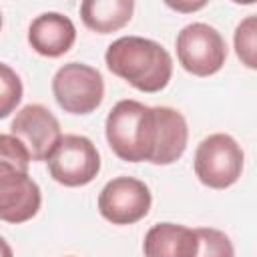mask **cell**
<instances>
[{"label": "cell", "mask_w": 257, "mask_h": 257, "mask_svg": "<svg viewBox=\"0 0 257 257\" xmlns=\"http://www.w3.org/2000/svg\"><path fill=\"white\" fill-rule=\"evenodd\" d=\"M197 233L177 223L153 225L143 243L145 257H195L197 255Z\"/></svg>", "instance_id": "8fae6325"}, {"label": "cell", "mask_w": 257, "mask_h": 257, "mask_svg": "<svg viewBox=\"0 0 257 257\" xmlns=\"http://www.w3.org/2000/svg\"><path fill=\"white\" fill-rule=\"evenodd\" d=\"M255 36H257V18L247 16L235 30V50L247 68H257V58H255L257 40H255Z\"/></svg>", "instance_id": "9a60e30c"}, {"label": "cell", "mask_w": 257, "mask_h": 257, "mask_svg": "<svg viewBox=\"0 0 257 257\" xmlns=\"http://www.w3.org/2000/svg\"><path fill=\"white\" fill-rule=\"evenodd\" d=\"M153 197L149 187L135 177L108 181L98 195V211L112 225H133L147 217Z\"/></svg>", "instance_id": "ba28073f"}, {"label": "cell", "mask_w": 257, "mask_h": 257, "mask_svg": "<svg viewBox=\"0 0 257 257\" xmlns=\"http://www.w3.org/2000/svg\"><path fill=\"white\" fill-rule=\"evenodd\" d=\"M133 10V0H86L80 4V18L92 32L108 34L128 24Z\"/></svg>", "instance_id": "7c38bea8"}, {"label": "cell", "mask_w": 257, "mask_h": 257, "mask_svg": "<svg viewBox=\"0 0 257 257\" xmlns=\"http://www.w3.org/2000/svg\"><path fill=\"white\" fill-rule=\"evenodd\" d=\"M0 257H14V253H12L10 245L6 243V239H4V237H0Z\"/></svg>", "instance_id": "2e32d148"}, {"label": "cell", "mask_w": 257, "mask_h": 257, "mask_svg": "<svg viewBox=\"0 0 257 257\" xmlns=\"http://www.w3.org/2000/svg\"><path fill=\"white\" fill-rule=\"evenodd\" d=\"M197 233V255L195 257H235V249L231 239L213 227H199Z\"/></svg>", "instance_id": "4fadbf2b"}, {"label": "cell", "mask_w": 257, "mask_h": 257, "mask_svg": "<svg viewBox=\"0 0 257 257\" xmlns=\"http://www.w3.org/2000/svg\"><path fill=\"white\" fill-rule=\"evenodd\" d=\"M104 62L108 70L141 92L163 90L173 76L171 54L155 40L122 36L108 44Z\"/></svg>", "instance_id": "7a4b0ae2"}, {"label": "cell", "mask_w": 257, "mask_h": 257, "mask_svg": "<svg viewBox=\"0 0 257 257\" xmlns=\"http://www.w3.org/2000/svg\"><path fill=\"white\" fill-rule=\"evenodd\" d=\"M171 8H177V10H197V8H203L205 2H199V4H191V6H179V4H169Z\"/></svg>", "instance_id": "e0dca14e"}, {"label": "cell", "mask_w": 257, "mask_h": 257, "mask_svg": "<svg viewBox=\"0 0 257 257\" xmlns=\"http://www.w3.org/2000/svg\"><path fill=\"white\" fill-rule=\"evenodd\" d=\"M46 163L50 177L64 187L88 185L100 171V155L82 135H64Z\"/></svg>", "instance_id": "52a82bcc"}, {"label": "cell", "mask_w": 257, "mask_h": 257, "mask_svg": "<svg viewBox=\"0 0 257 257\" xmlns=\"http://www.w3.org/2000/svg\"><path fill=\"white\" fill-rule=\"evenodd\" d=\"M10 135L24 145L30 161H48L62 139L58 118L42 104L22 106L10 124Z\"/></svg>", "instance_id": "9c48e42d"}, {"label": "cell", "mask_w": 257, "mask_h": 257, "mask_svg": "<svg viewBox=\"0 0 257 257\" xmlns=\"http://www.w3.org/2000/svg\"><path fill=\"white\" fill-rule=\"evenodd\" d=\"M52 92L64 112L90 114L100 106L104 96L102 74L88 64L68 62L56 70Z\"/></svg>", "instance_id": "277c9868"}, {"label": "cell", "mask_w": 257, "mask_h": 257, "mask_svg": "<svg viewBox=\"0 0 257 257\" xmlns=\"http://www.w3.org/2000/svg\"><path fill=\"white\" fill-rule=\"evenodd\" d=\"M112 153L126 163L149 161L171 165L187 149L189 128L185 116L171 106H147L139 100H118L104 124Z\"/></svg>", "instance_id": "6da1fadb"}, {"label": "cell", "mask_w": 257, "mask_h": 257, "mask_svg": "<svg viewBox=\"0 0 257 257\" xmlns=\"http://www.w3.org/2000/svg\"><path fill=\"white\" fill-rule=\"evenodd\" d=\"M76 40V28L72 20L60 12H44L36 16L28 28V42L34 52L58 58L66 54Z\"/></svg>", "instance_id": "30bf717a"}, {"label": "cell", "mask_w": 257, "mask_h": 257, "mask_svg": "<svg viewBox=\"0 0 257 257\" xmlns=\"http://www.w3.org/2000/svg\"><path fill=\"white\" fill-rule=\"evenodd\" d=\"M30 155L12 135H0V219L12 225L30 221L42 203L40 187L28 175Z\"/></svg>", "instance_id": "3957f363"}, {"label": "cell", "mask_w": 257, "mask_h": 257, "mask_svg": "<svg viewBox=\"0 0 257 257\" xmlns=\"http://www.w3.org/2000/svg\"><path fill=\"white\" fill-rule=\"evenodd\" d=\"M0 28H2V14H0Z\"/></svg>", "instance_id": "ac0fdd59"}, {"label": "cell", "mask_w": 257, "mask_h": 257, "mask_svg": "<svg viewBox=\"0 0 257 257\" xmlns=\"http://www.w3.org/2000/svg\"><path fill=\"white\" fill-rule=\"evenodd\" d=\"M22 100V80L4 62H0V118H6Z\"/></svg>", "instance_id": "5bb4252c"}, {"label": "cell", "mask_w": 257, "mask_h": 257, "mask_svg": "<svg viewBox=\"0 0 257 257\" xmlns=\"http://www.w3.org/2000/svg\"><path fill=\"white\" fill-rule=\"evenodd\" d=\"M243 171V151L231 135L215 133L203 139L195 151V173L211 189L235 185Z\"/></svg>", "instance_id": "5b68a950"}, {"label": "cell", "mask_w": 257, "mask_h": 257, "mask_svg": "<svg viewBox=\"0 0 257 257\" xmlns=\"http://www.w3.org/2000/svg\"><path fill=\"white\" fill-rule=\"evenodd\" d=\"M177 56L181 66L195 76L219 72L227 58V44L221 32L205 22L185 26L177 36Z\"/></svg>", "instance_id": "8992f818"}]
</instances>
